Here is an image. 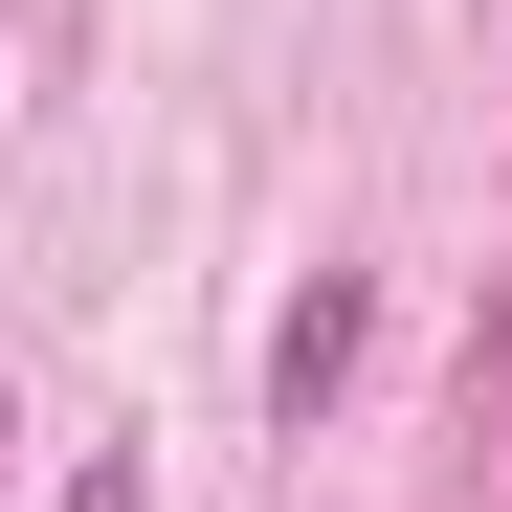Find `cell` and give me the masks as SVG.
<instances>
[{
    "label": "cell",
    "mask_w": 512,
    "mask_h": 512,
    "mask_svg": "<svg viewBox=\"0 0 512 512\" xmlns=\"http://www.w3.org/2000/svg\"><path fill=\"white\" fill-rule=\"evenodd\" d=\"M0 468H23V401H0Z\"/></svg>",
    "instance_id": "obj_3"
},
{
    "label": "cell",
    "mask_w": 512,
    "mask_h": 512,
    "mask_svg": "<svg viewBox=\"0 0 512 512\" xmlns=\"http://www.w3.org/2000/svg\"><path fill=\"white\" fill-rule=\"evenodd\" d=\"M357 334H379V290H357V268H312V290H290V312H268V401H290V423H312V401H334V379H357Z\"/></svg>",
    "instance_id": "obj_1"
},
{
    "label": "cell",
    "mask_w": 512,
    "mask_h": 512,
    "mask_svg": "<svg viewBox=\"0 0 512 512\" xmlns=\"http://www.w3.org/2000/svg\"><path fill=\"white\" fill-rule=\"evenodd\" d=\"M67 512H156V490H134V446H112V468H67Z\"/></svg>",
    "instance_id": "obj_2"
}]
</instances>
